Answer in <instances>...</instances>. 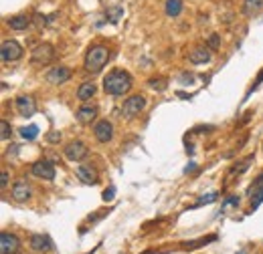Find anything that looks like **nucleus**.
I'll return each instance as SVG.
<instances>
[{"instance_id":"obj_26","label":"nucleus","mask_w":263,"mask_h":254,"mask_svg":"<svg viewBox=\"0 0 263 254\" xmlns=\"http://www.w3.org/2000/svg\"><path fill=\"white\" fill-rule=\"evenodd\" d=\"M113 194H116V188H113V185H109V188L104 192V196H102L104 202H111V200H113Z\"/></svg>"},{"instance_id":"obj_27","label":"nucleus","mask_w":263,"mask_h":254,"mask_svg":"<svg viewBox=\"0 0 263 254\" xmlns=\"http://www.w3.org/2000/svg\"><path fill=\"white\" fill-rule=\"evenodd\" d=\"M47 139L51 141V143H57V141H61V133H59V131H53V133H49V135H47Z\"/></svg>"},{"instance_id":"obj_10","label":"nucleus","mask_w":263,"mask_h":254,"mask_svg":"<svg viewBox=\"0 0 263 254\" xmlns=\"http://www.w3.org/2000/svg\"><path fill=\"white\" fill-rule=\"evenodd\" d=\"M69 79H71V71L67 67H53V69L47 73V83H51V85H63Z\"/></svg>"},{"instance_id":"obj_22","label":"nucleus","mask_w":263,"mask_h":254,"mask_svg":"<svg viewBox=\"0 0 263 254\" xmlns=\"http://www.w3.org/2000/svg\"><path fill=\"white\" fill-rule=\"evenodd\" d=\"M37 135H39V127L37 125H28V127H23L21 129V138L23 139H28L30 141V139H35Z\"/></svg>"},{"instance_id":"obj_19","label":"nucleus","mask_w":263,"mask_h":254,"mask_svg":"<svg viewBox=\"0 0 263 254\" xmlns=\"http://www.w3.org/2000/svg\"><path fill=\"white\" fill-rule=\"evenodd\" d=\"M30 24V19L25 14H19V16H12V19H8V26L12 30H25L26 26Z\"/></svg>"},{"instance_id":"obj_31","label":"nucleus","mask_w":263,"mask_h":254,"mask_svg":"<svg viewBox=\"0 0 263 254\" xmlns=\"http://www.w3.org/2000/svg\"><path fill=\"white\" fill-rule=\"evenodd\" d=\"M225 204H239V198H235V196H233V198H227Z\"/></svg>"},{"instance_id":"obj_5","label":"nucleus","mask_w":263,"mask_h":254,"mask_svg":"<svg viewBox=\"0 0 263 254\" xmlns=\"http://www.w3.org/2000/svg\"><path fill=\"white\" fill-rule=\"evenodd\" d=\"M0 57H2V63H14L23 57V46L16 41H4L2 48H0Z\"/></svg>"},{"instance_id":"obj_28","label":"nucleus","mask_w":263,"mask_h":254,"mask_svg":"<svg viewBox=\"0 0 263 254\" xmlns=\"http://www.w3.org/2000/svg\"><path fill=\"white\" fill-rule=\"evenodd\" d=\"M0 185H2V190H6V185H8V172L6 169L2 172V178H0Z\"/></svg>"},{"instance_id":"obj_2","label":"nucleus","mask_w":263,"mask_h":254,"mask_svg":"<svg viewBox=\"0 0 263 254\" xmlns=\"http://www.w3.org/2000/svg\"><path fill=\"white\" fill-rule=\"evenodd\" d=\"M109 61V50L107 46L104 45H95L87 50V55H85V71L89 73H100L104 67L107 65Z\"/></svg>"},{"instance_id":"obj_9","label":"nucleus","mask_w":263,"mask_h":254,"mask_svg":"<svg viewBox=\"0 0 263 254\" xmlns=\"http://www.w3.org/2000/svg\"><path fill=\"white\" fill-rule=\"evenodd\" d=\"M93 133H95V139L100 141V143H107V141L113 139V125L107 119H102V121L95 123Z\"/></svg>"},{"instance_id":"obj_16","label":"nucleus","mask_w":263,"mask_h":254,"mask_svg":"<svg viewBox=\"0 0 263 254\" xmlns=\"http://www.w3.org/2000/svg\"><path fill=\"white\" fill-rule=\"evenodd\" d=\"M249 194H251V210H255L263 202V176H259L257 182H253Z\"/></svg>"},{"instance_id":"obj_32","label":"nucleus","mask_w":263,"mask_h":254,"mask_svg":"<svg viewBox=\"0 0 263 254\" xmlns=\"http://www.w3.org/2000/svg\"><path fill=\"white\" fill-rule=\"evenodd\" d=\"M261 81H263V71H261V73H259V77H257V81H255V85H253V89H255V87H257V85H259V83H261Z\"/></svg>"},{"instance_id":"obj_12","label":"nucleus","mask_w":263,"mask_h":254,"mask_svg":"<svg viewBox=\"0 0 263 254\" xmlns=\"http://www.w3.org/2000/svg\"><path fill=\"white\" fill-rule=\"evenodd\" d=\"M28 244H30V248L35 250V252H49L53 248V242H51V238L49 236H45V234H32L30 236V240H28Z\"/></svg>"},{"instance_id":"obj_20","label":"nucleus","mask_w":263,"mask_h":254,"mask_svg":"<svg viewBox=\"0 0 263 254\" xmlns=\"http://www.w3.org/2000/svg\"><path fill=\"white\" fill-rule=\"evenodd\" d=\"M259 10H263V0H243V12L247 16H253Z\"/></svg>"},{"instance_id":"obj_17","label":"nucleus","mask_w":263,"mask_h":254,"mask_svg":"<svg viewBox=\"0 0 263 254\" xmlns=\"http://www.w3.org/2000/svg\"><path fill=\"white\" fill-rule=\"evenodd\" d=\"M97 117V109L93 105H83L79 111H77V121L83 123V125H89L93 119Z\"/></svg>"},{"instance_id":"obj_29","label":"nucleus","mask_w":263,"mask_h":254,"mask_svg":"<svg viewBox=\"0 0 263 254\" xmlns=\"http://www.w3.org/2000/svg\"><path fill=\"white\" fill-rule=\"evenodd\" d=\"M209 45H210L212 48H215V46H219V37H217V35H212V37L209 39Z\"/></svg>"},{"instance_id":"obj_15","label":"nucleus","mask_w":263,"mask_h":254,"mask_svg":"<svg viewBox=\"0 0 263 254\" xmlns=\"http://www.w3.org/2000/svg\"><path fill=\"white\" fill-rule=\"evenodd\" d=\"M12 198L16 202H26L30 198V185L25 180H19L12 185Z\"/></svg>"},{"instance_id":"obj_1","label":"nucleus","mask_w":263,"mask_h":254,"mask_svg":"<svg viewBox=\"0 0 263 254\" xmlns=\"http://www.w3.org/2000/svg\"><path fill=\"white\" fill-rule=\"evenodd\" d=\"M132 85H134L132 75L128 71H122V69H113L104 77V91L107 95H113V97L126 95L132 89Z\"/></svg>"},{"instance_id":"obj_11","label":"nucleus","mask_w":263,"mask_h":254,"mask_svg":"<svg viewBox=\"0 0 263 254\" xmlns=\"http://www.w3.org/2000/svg\"><path fill=\"white\" fill-rule=\"evenodd\" d=\"M16 111H19V115H23V117H32L35 115V111H37V105H35V99L32 97H28V95H23V97H19L16 99Z\"/></svg>"},{"instance_id":"obj_30","label":"nucleus","mask_w":263,"mask_h":254,"mask_svg":"<svg viewBox=\"0 0 263 254\" xmlns=\"http://www.w3.org/2000/svg\"><path fill=\"white\" fill-rule=\"evenodd\" d=\"M194 169H196V163H194V162H190V163L184 167V174H190V172H194Z\"/></svg>"},{"instance_id":"obj_23","label":"nucleus","mask_w":263,"mask_h":254,"mask_svg":"<svg viewBox=\"0 0 263 254\" xmlns=\"http://www.w3.org/2000/svg\"><path fill=\"white\" fill-rule=\"evenodd\" d=\"M217 196H219L217 192H212V194H207V196H203L199 202H196V204H194L192 208H199V206H203V204H210V202H215V200H217Z\"/></svg>"},{"instance_id":"obj_4","label":"nucleus","mask_w":263,"mask_h":254,"mask_svg":"<svg viewBox=\"0 0 263 254\" xmlns=\"http://www.w3.org/2000/svg\"><path fill=\"white\" fill-rule=\"evenodd\" d=\"M146 107V97L142 95H132L124 101V107H122V115L128 117V119H132L134 115H138L142 109Z\"/></svg>"},{"instance_id":"obj_25","label":"nucleus","mask_w":263,"mask_h":254,"mask_svg":"<svg viewBox=\"0 0 263 254\" xmlns=\"http://www.w3.org/2000/svg\"><path fill=\"white\" fill-rule=\"evenodd\" d=\"M0 127H2V139H8V138H10V133H12V131H10L8 121H4V119H2V123H0Z\"/></svg>"},{"instance_id":"obj_13","label":"nucleus","mask_w":263,"mask_h":254,"mask_svg":"<svg viewBox=\"0 0 263 254\" xmlns=\"http://www.w3.org/2000/svg\"><path fill=\"white\" fill-rule=\"evenodd\" d=\"M188 61L192 65H205L210 61V48L209 46H196L188 53Z\"/></svg>"},{"instance_id":"obj_7","label":"nucleus","mask_w":263,"mask_h":254,"mask_svg":"<svg viewBox=\"0 0 263 254\" xmlns=\"http://www.w3.org/2000/svg\"><path fill=\"white\" fill-rule=\"evenodd\" d=\"M85 156H87V145L79 139L67 143V147H65V158H67L69 162H81Z\"/></svg>"},{"instance_id":"obj_3","label":"nucleus","mask_w":263,"mask_h":254,"mask_svg":"<svg viewBox=\"0 0 263 254\" xmlns=\"http://www.w3.org/2000/svg\"><path fill=\"white\" fill-rule=\"evenodd\" d=\"M55 59V46L49 45V43H43V45H37L32 48V55H30V63L32 65H39V67H45Z\"/></svg>"},{"instance_id":"obj_24","label":"nucleus","mask_w":263,"mask_h":254,"mask_svg":"<svg viewBox=\"0 0 263 254\" xmlns=\"http://www.w3.org/2000/svg\"><path fill=\"white\" fill-rule=\"evenodd\" d=\"M150 87L162 91V89H166V83H164V79H150Z\"/></svg>"},{"instance_id":"obj_21","label":"nucleus","mask_w":263,"mask_h":254,"mask_svg":"<svg viewBox=\"0 0 263 254\" xmlns=\"http://www.w3.org/2000/svg\"><path fill=\"white\" fill-rule=\"evenodd\" d=\"M164 10L170 19H176V16L183 12V0H166V4H164Z\"/></svg>"},{"instance_id":"obj_8","label":"nucleus","mask_w":263,"mask_h":254,"mask_svg":"<svg viewBox=\"0 0 263 254\" xmlns=\"http://www.w3.org/2000/svg\"><path fill=\"white\" fill-rule=\"evenodd\" d=\"M21 248V242L14 234L2 232L0 234V254H16Z\"/></svg>"},{"instance_id":"obj_14","label":"nucleus","mask_w":263,"mask_h":254,"mask_svg":"<svg viewBox=\"0 0 263 254\" xmlns=\"http://www.w3.org/2000/svg\"><path fill=\"white\" fill-rule=\"evenodd\" d=\"M77 178L83 182V184H87V185H93V184H97V172L91 167V165H87V163H81V165H77Z\"/></svg>"},{"instance_id":"obj_18","label":"nucleus","mask_w":263,"mask_h":254,"mask_svg":"<svg viewBox=\"0 0 263 254\" xmlns=\"http://www.w3.org/2000/svg\"><path fill=\"white\" fill-rule=\"evenodd\" d=\"M95 91H97V87H95V83H83L81 87L77 89V99H81V101H89L93 95H95Z\"/></svg>"},{"instance_id":"obj_6","label":"nucleus","mask_w":263,"mask_h":254,"mask_svg":"<svg viewBox=\"0 0 263 254\" xmlns=\"http://www.w3.org/2000/svg\"><path fill=\"white\" fill-rule=\"evenodd\" d=\"M32 176H37L41 180H47L51 182L55 180V165L49 162V160H41V162H35L32 163Z\"/></svg>"}]
</instances>
